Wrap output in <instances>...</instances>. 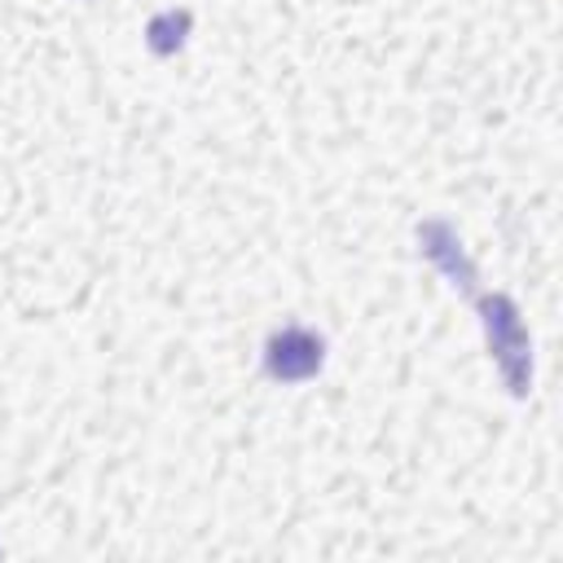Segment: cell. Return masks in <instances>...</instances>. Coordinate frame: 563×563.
I'll return each mask as SVG.
<instances>
[{"mask_svg": "<svg viewBox=\"0 0 563 563\" xmlns=\"http://www.w3.org/2000/svg\"><path fill=\"white\" fill-rule=\"evenodd\" d=\"M484 308V325H488V339H493V356L501 361V374L510 378V391L523 396L528 387V334L519 325V312L506 295H488L479 299Z\"/></svg>", "mask_w": 563, "mask_h": 563, "instance_id": "cell-1", "label": "cell"}, {"mask_svg": "<svg viewBox=\"0 0 563 563\" xmlns=\"http://www.w3.org/2000/svg\"><path fill=\"white\" fill-rule=\"evenodd\" d=\"M264 369L282 383H299V378H312L321 369V339L312 330H299V325H286L268 339L264 347Z\"/></svg>", "mask_w": 563, "mask_h": 563, "instance_id": "cell-2", "label": "cell"}, {"mask_svg": "<svg viewBox=\"0 0 563 563\" xmlns=\"http://www.w3.org/2000/svg\"><path fill=\"white\" fill-rule=\"evenodd\" d=\"M185 31H189V13L180 9H167V13H158L154 22H150V48L158 53V57H167V53H176L180 44H185Z\"/></svg>", "mask_w": 563, "mask_h": 563, "instance_id": "cell-3", "label": "cell"}]
</instances>
